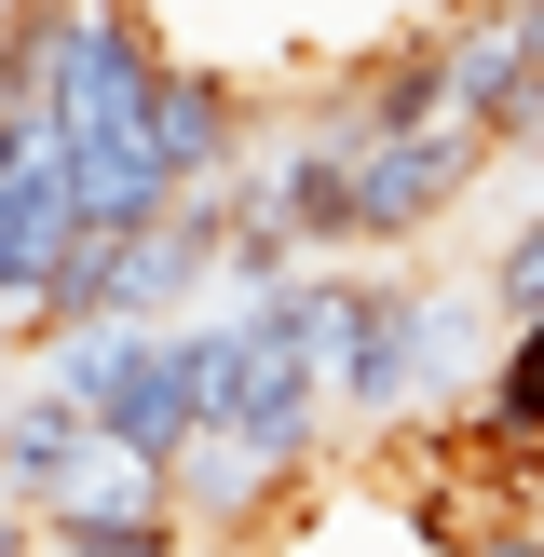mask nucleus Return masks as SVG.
Returning a JSON list of instances; mask_svg holds the SVG:
<instances>
[{
    "label": "nucleus",
    "mask_w": 544,
    "mask_h": 557,
    "mask_svg": "<svg viewBox=\"0 0 544 557\" xmlns=\"http://www.w3.org/2000/svg\"><path fill=\"white\" fill-rule=\"evenodd\" d=\"M190 504H69L41 517V557H190Z\"/></svg>",
    "instance_id": "nucleus-1"
},
{
    "label": "nucleus",
    "mask_w": 544,
    "mask_h": 557,
    "mask_svg": "<svg viewBox=\"0 0 544 557\" xmlns=\"http://www.w3.org/2000/svg\"><path fill=\"white\" fill-rule=\"evenodd\" d=\"M477 435H490V449H544V299L517 313L504 368H490V395H477Z\"/></svg>",
    "instance_id": "nucleus-2"
},
{
    "label": "nucleus",
    "mask_w": 544,
    "mask_h": 557,
    "mask_svg": "<svg viewBox=\"0 0 544 557\" xmlns=\"http://www.w3.org/2000/svg\"><path fill=\"white\" fill-rule=\"evenodd\" d=\"M490 299H504V313H531V299H544V205L490 245Z\"/></svg>",
    "instance_id": "nucleus-3"
}]
</instances>
